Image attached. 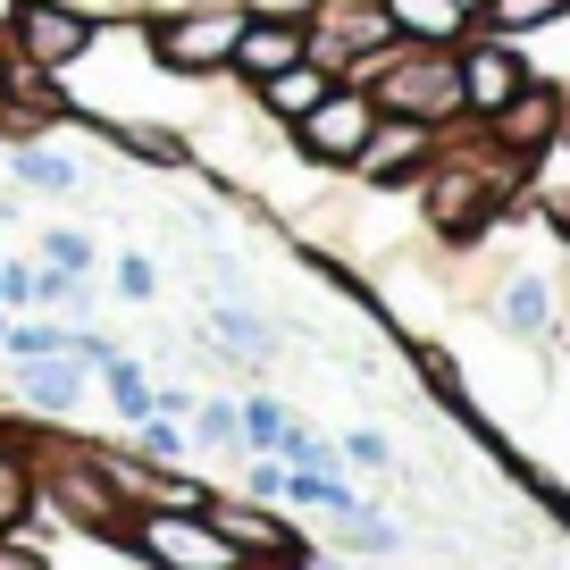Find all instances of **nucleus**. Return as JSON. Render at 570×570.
Wrapping results in <instances>:
<instances>
[{
  "mask_svg": "<svg viewBox=\"0 0 570 570\" xmlns=\"http://www.w3.org/2000/svg\"><path fill=\"white\" fill-rule=\"evenodd\" d=\"M370 109L377 118H420V126L453 118V109H462V59H445V51L420 42V51L370 68Z\"/></svg>",
  "mask_w": 570,
  "mask_h": 570,
  "instance_id": "1",
  "label": "nucleus"
},
{
  "mask_svg": "<svg viewBox=\"0 0 570 570\" xmlns=\"http://www.w3.org/2000/svg\"><path fill=\"white\" fill-rule=\"evenodd\" d=\"M370 126H377L370 92H361V85H327L320 101L294 118V151H303V160H320V168H353L361 142H370Z\"/></svg>",
  "mask_w": 570,
  "mask_h": 570,
  "instance_id": "2",
  "label": "nucleus"
},
{
  "mask_svg": "<svg viewBox=\"0 0 570 570\" xmlns=\"http://www.w3.org/2000/svg\"><path fill=\"white\" fill-rule=\"evenodd\" d=\"M135 546H142V562H160V570H244V553L227 546V529L210 512H142Z\"/></svg>",
  "mask_w": 570,
  "mask_h": 570,
  "instance_id": "3",
  "label": "nucleus"
},
{
  "mask_svg": "<svg viewBox=\"0 0 570 570\" xmlns=\"http://www.w3.org/2000/svg\"><path fill=\"white\" fill-rule=\"evenodd\" d=\"M244 18H252V9H227V0H218V9H177V18L151 26V59L177 68V76H210V68H227Z\"/></svg>",
  "mask_w": 570,
  "mask_h": 570,
  "instance_id": "4",
  "label": "nucleus"
},
{
  "mask_svg": "<svg viewBox=\"0 0 570 570\" xmlns=\"http://www.w3.org/2000/svg\"><path fill=\"white\" fill-rule=\"evenodd\" d=\"M18 59L26 68H42V76H59V68H76V59L92 51V18L85 9H68V0H18Z\"/></svg>",
  "mask_w": 570,
  "mask_h": 570,
  "instance_id": "5",
  "label": "nucleus"
},
{
  "mask_svg": "<svg viewBox=\"0 0 570 570\" xmlns=\"http://www.w3.org/2000/svg\"><path fill=\"white\" fill-rule=\"evenodd\" d=\"M428 151H436V126H420V118H377L353 168H361L370 185H403V177H420V168H428Z\"/></svg>",
  "mask_w": 570,
  "mask_h": 570,
  "instance_id": "6",
  "label": "nucleus"
},
{
  "mask_svg": "<svg viewBox=\"0 0 570 570\" xmlns=\"http://www.w3.org/2000/svg\"><path fill=\"white\" fill-rule=\"evenodd\" d=\"M294 59H311V26H303V18H244V35H235L227 68L277 76V68H294Z\"/></svg>",
  "mask_w": 570,
  "mask_h": 570,
  "instance_id": "7",
  "label": "nucleus"
},
{
  "mask_svg": "<svg viewBox=\"0 0 570 570\" xmlns=\"http://www.w3.org/2000/svg\"><path fill=\"white\" fill-rule=\"evenodd\" d=\"M562 135V92H546V85H520L512 101L495 109V142L512 151V160H529V151H546V142Z\"/></svg>",
  "mask_w": 570,
  "mask_h": 570,
  "instance_id": "8",
  "label": "nucleus"
},
{
  "mask_svg": "<svg viewBox=\"0 0 570 570\" xmlns=\"http://www.w3.org/2000/svg\"><path fill=\"white\" fill-rule=\"evenodd\" d=\"M377 18H386L394 42H428V51H445V42H462L470 0H377Z\"/></svg>",
  "mask_w": 570,
  "mask_h": 570,
  "instance_id": "9",
  "label": "nucleus"
},
{
  "mask_svg": "<svg viewBox=\"0 0 570 570\" xmlns=\"http://www.w3.org/2000/svg\"><path fill=\"white\" fill-rule=\"evenodd\" d=\"M520 85H529V76H520V59L503 51V42H479V51H462V109H470V118H495V109L512 101Z\"/></svg>",
  "mask_w": 570,
  "mask_h": 570,
  "instance_id": "10",
  "label": "nucleus"
},
{
  "mask_svg": "<svg viewBox=\"0 0 570 570\" xmlns=\"http://www.w3.org/2000/svg\"><path fill=\"white\" fill-rule=\"evenodd\" d=\"M495 194H503L495 177H479V168H453V177L428 185V218H436L445 235H479V218L495 210Z\"/></svg>",
  "mask_w": 570,
  "mask_h": 570,
  "instance_id": "11",
  "label": "nucleus"
},
{
  "mask_svg": "<svg viewBox=\"0 0 570 570\" xmlns=\"http://www.w3.org/2000/svg\"><path fill=\"white\" fill-rule=\"evenodd\" d=\"M76 394H85V353L26 361V403H35V411H76Z\"/></svg>",
  "mask_w": 570,
  "mask_h": 570,
  "instance_id": "12",
  "label": "nucleus"
},
{
  "mask_svg": "<svg viewBox=\"0 0 570 570\" xmlns=\"http://www.w3.org/2000/svg\"><path fill=\"white\" fill-rule=\"evenodd\" d=\"M327 85H336V68H320V59H294V68L261 76V92H268V109H277V118H303Z\"/></svg>",
  "mask_w": 570,
  "mask_h": 570,
  "instance_id": "13",
  "label": "nucleus"
},
{
  "mask_svg": "<svg viewBox=\"0 0 570 570\" xmlns=\"http://www.w3.org/2000/svg\"><path fill=\"white\" fill-rule=\"evenodd\" d=\"M9 168H18V185H35V194H76V185H85L68 151H42V142H18V160H9Z\"/></svg>",
  "mask_w": 570,
  "mask_h": 570,
  "instance_id": "14",
  "label": "nucleus"
},
{
  "mask_svg": "<svg viewBox=\"0 0 570 570\" xmlns=\"http://www.w3.org/2000/svg\"><path fill=\"white\" fill-rule=\"evenodd\" d=\"M59 503H68L85 529H109V520H118V495H109V479H92V470H68V479H59Z\"/></svg>",
  "mask_w": 570,
  "mask_h": 570,
  "instance_id": "15",
  "label": "nucleus"
},
{
  "mask_svg": "<svg viewBox=\"0 0 570 570\" xmlns=\"http://www.w3.org/2000/svg\"><path fill=\"white\" fill-rule=\"evenodd\" d=\"M479 18L495 26V35H529V26L570 18V0H479Z\"/></svg>",
  "mask_w": 570,
  "mask_h": 570,
  "instance_id": "16",
  "label": "nucleus"
},
{
  "mask_svg": "<svg viewBox=\"0 0 570 570\" xmlns=\"http://www.w3.org/2000/svg\"><path fill=\"white\" fill-rule=\"evenodd\" d=\"M546 277H512L503 285V327H512V336H546Z\"/></svg>",
  "mask_w": 570,
  "mask_h": 570,
  "instance_id": "17",
  "label": "nucleus"
},
{
  "mask_svg": "<svg viewBox=\"0 0 570 570\" xmlns=\"http://www.w3.org/2000/svg\"><path fill=\"white\" fill-rule=\"evenodd\" d=\"M210 520L227 529V546H235V553H244V546H252V553H294V537H285L277 520H261V512H210Z\"/></svg>",
  "mask_w": 570,
  "mask_h": 570,
  "instance_id": "18",
  "label": "nucleus"
},
{
  "mask_svg": "<svg viewBox=\"0 0 570 570\" xmlns=\"http://www.w3.org/2000/svg\"><path fill=\"white\" fill-rule=\"evenodd\" d=\"M218 344H235V353H268L277 327H268L261 311H244V303H218Z\"/></svg>",
  "mask_w": 570,
  "mask_h": 570,
  "instance_id": "19",
  "label": "nucleus"
},
{
  "mask_svg": "<svg viewBox=\"0 0 570 570\" xmlns=\"http://www.w3.org/2000/svg\"><path fill=\"white\" fill-rule=\"evenodd\" d=\"M101 370H109V394H118V411H126V420H151V386H142V370H135V361L101 353Z\"/></svg>",
  "mask_w": 570,
  "mask_h": 570,
  "instance_id": "20",
  "label": "nucleus"
},
{
  "mask_svg": "<svg viewBox=\"0 0 570 570\" xmlns=\"http://www.w3.org/2000/svg\"><path fill=\"white\" fill-rule=\"evenodd\" d=\"M42 252H51V268H68V277H85V268H92V244L76 227H51V235H42Z\"/></svg>",
  "mask_w": 570,
  "mask_h": 570,
  "instance_id": "21",
  "label": "nucleus"
},
{
  "mask_svg": "<svg viewBox=\"0 0 570 570\" xmlns=\"http://www.w3.org/2000/svg\"><path fill=\"white\" fill-rule=\"evenodd\" d=\"M235 420H244V436H252V445H277V436H285V411H277V403H244Z\"/></svg>",
  "mask_w": 570,
  "mask_h": 570,
  "instance_id": "22",
  "label": "nucleus"
},
{
  "mask_svg": "<svg viewBox=\"0 0 570 570\" xmlns=\"http://www.w3.org/2000/svg\"><path fill=\"white\" fill-rule=\"evenodd\" d=\"M235 436H244L235 403H202V445H235Z\"/></svg>",
  "mask_w": 570,
  "mask_h": 570,
  "instance_id": "23",
  "label": "nucleus"
},
{
  "mask_svg": "<svg viewBox=\"0 0 570 570\" xmlns=\"http://www.w3.org/2000/svg\"><path fill=\"white\" fill-rule=\"evenodd\" d=\"M18 512H26V470L9 462V453H0V529H9Z\"/></svg>",
  "mask_w": 570,
  "mask_h": 570,
  "instance_id": "24",
  "label": "nucleus"
},
{
  "mask_svg": "<svg viewBox=\"0 0 570 570\" xmlns=\"http://www.w3.org/2000/svg\"><path fill=\"white\" fill-rule=\"evenodd\" d=\"M142 453H151V462H177V453H185L177 420H142Z\"/></svg>",
  "mask_w": 570,
  "mask_h": 570,
  "instance_id": "25",
  "label": "nucleus"
},
{
  "mask_svg": "<svg viewBox=\"0 0 570 570\" xmlns=\"http://www.w3.org/2000/svg\"><path fill=\"white\" fill-rule=\"evenodd\" d=\"M344 462H361V470H386V436H377V428H361L353 445H344Z\"/></svg>",
  "mask_w": 570,
  "mask_h": 570,
  "instance_id": "26",
  "label": "nucleus"
},
{
  "mask_svg": "<svg viewBox=\"0 0 570 570\" xmlns=\"http://www.w3.org/2000/svg\"><path fill=\"white\" fill-rule=\"evenodd\" d=\"M0 570H42V553L35 546H0Z\"/></svg>",
  "mask_w": 570,
  "mask_h": 570,
  "instance_id": "27",
  "label": "nucleus"
},
{
  "mask_svg": "<svg viewBox=\"0 0 570 570\" xmlns=\"http://www.w3.org/2000/svg\"><path fill=\"white\" fill-rule=\"evenodd\" d=\"M0 303H26V268H0Z\"/></svg>",
  "mask_w": 570,
  "mask_h": 570,
  "instance_id": "28",
  "label": "nucleus"
},
{
  "mask_svg": "<svg viewBox=\"0 0 570 570\" xmlns=\"http://www.w3.org/2000/svg\"><path fill=\"white\" fill-rule=\"evenodd\" d=\"M553 227H562V235H570V202H553Z\"/></svg>",
  "mask_w": 570,
  "mask_h": 570,
  "instance_id": "29",
  "label": "nucleus"
},
{
  "mask_svg": "<svg viewBox=\"0 0 570 570\" xmlns=\"http://www.w3.org/2000/svg\"><path fill=\"white\" fill-rule=\"evenodd\" d=\"M9 18H18V0H0V26H9Z\"/></svg>",
  "mask_w": 570,
  "mask_h": 570,
  "instance_id": "30",
  "label": "nucleus"
}]
</instances>
